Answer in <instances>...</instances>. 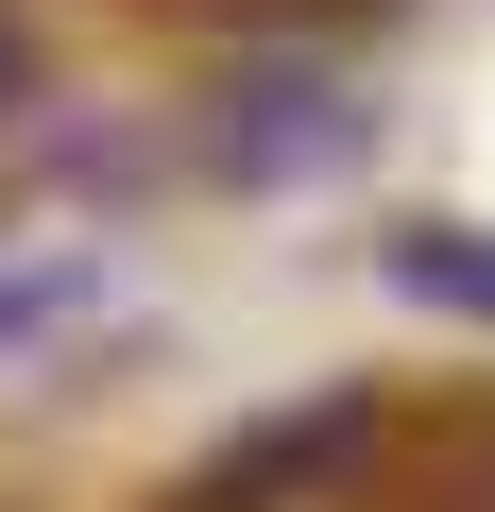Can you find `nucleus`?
I'll return each instance as SVG.
<instances>
[{
	"mask_svg": "<svg viewBox=\"0 0 495 512\" xmlns=\"http://www.w3.org/2000/svg\"><path fill=\"white\" fill-rule=\"evenodd\" d=\"M18 86H35V52H18V18H0V103H18Z\"/></svg>",
	"mask_w": 495,
	"mask_h": 512,
	"instance_id": "20e7f679",
	"label": "nucleus"
},
{
	"mask_svg": "<svg viewBox=\"0 0 495 512\" xmlns=\"http://www.w3.org/2000/svg\"><path fill=\"white\" fill-rule=\"evenodd\" d=\"M205 154H222L239 188H308V171H342V154H359V103H342L325 69H257V86L205 120Z\"/></svg>",
	"mask_w": 495,
	"mask_h": 512,
	"instance_id": "f257e3e1",
	"label": "nucleus"
},
{
	"mask_svg": "<svg viewBox=\"0 0 495 512\" xmlns=\"http://www.w3.org/2000/svg\"><path fill=\"white\" fill-rule=\"evenodd\" d=\"M359 461H376V393H325V410H291V427H257V444H222L205 495H222V512H291V495H342Z\"/></svg>",
	"mask_w": 495,
	"mask_h": 512,
	"instance_id": "f03ea898",
	"label": "nucleus"
},
{
	"mask_svg": "<svg viewBox=\"0 0 495 512\" xmlns=\"http://www.w3.org/2000/svg\"><path fill=\"white\" fill-rule=\"evenodd\" d=\"M393 274H410L427 308H461V325H495V239H461V222H410V239H393Z\"/></svg>",
	"mask_w": 495,
	"mask_h": 512,
	"instance_id": "7ed1b4c3",
	"label": "nucleus"
}]
</instances>
